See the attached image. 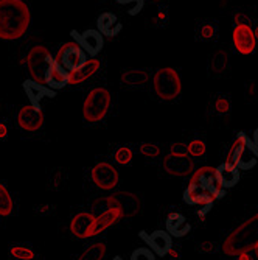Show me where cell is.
I'll list each match as a JSON object with an SVG mask.
<instances>
[{"label": "cell", "instance_id": "40", "mask_svg": "<svg viewBox=\"0 0 258 260\" xmlns=\"http://www.w3.org/2000/svg\"><path fill=\"white\" fill-rule=\"evenodd\" d=\"M253 35H255V39H258V27H256V30H253Z\"/></svg>", "mask_w": 258, "mask_h": 260}, {"label": "cell", "instance_id": "29", "mask_svg": "<svg viewBox=\"0 0 258 260\" xmlns=\"http://www.w3.org/2000/svg\"><path fill=\"white\" fill-rule=\"evenodd\" d=\"M114 160L117 164H120V165L131 164V160H132V151H131V148H128V147L117 148L115 153H114Z\"/></svg>", "mask_w": 258, "mask_h": 260}, {"label": "cell", "instance_id": "1", "mask_svg": "<svg viewBox=\"0 0 258 260\" xmlns=\"http://www.w3.org/2000/svg\"><path fill=\"white\" fill-rule=\"evenodd\" d=\"M30 8L23 0H0V39L22 38L30 27Z\"/></svg>", "mask_w": 258, "mask_h": 260}, {"label": "cell", "instance_id": "42", "mask_svg": "<svg viewBox=\"0 0 258 260\" xmlns=\"http://www.w3.org/2000/svg\"><path fill=\"white\" fill-rule=\"evenodd\" d=\"M115 260H122V258H120V257H117V258H115Z\"/></svg>", "mask_w": 258, "mask_h": 260}, {"label": "cell", "instance_id": "24", "mask_svg": "<svg viewBox=\"0 0 258 260\" xmlns=\"http://www.w3.org/2000/svg\"><path fill=\"white\" fill-rule=\"evenodd\" d=\"M104 254H106V245L101 242H95L83 251L78 260H103Z\"/></svg>", "mask_w": 258, "mask_h": 260}, {"label": "cell", "instance_id": "22", "mask_svg": "<svg viewBox=\"0 0 258 260\" xmlns=\"http://www.w3.org/2000/svg\"><path fill=\"white\" fill-rule=\"evenodd\" d=\"M98 30L101 35L114 36L122 30V23L114 13H103L98 17Z\"/></svg>", "mask_w": 258, "mask_h": 260}, {"label": "cell", "instance_id": "21", "mask_svg": "<svg viewBox=\"0 0 258 260\" xmlns=\"http://www.w3.org/2000/svg\"><path fill=\"white\" fill-rule=\"evenodd\" d=\"M183 201L190 206H205V204H213L215 200L205 190H202L201 187L190 182V185L187 187L183 192Z\"/></svg>", "mask_w": 258, "mask_h": 260}, {"label": "cell", "instance_id": "32", "mask_svg": "<svg viewBox=\"0 0 258 260\" xmlns=\"http://www.w3.org/2000/svg\"><path fill=\"white\" fill-rule=\"evenodd\" d=\"M131 260H156V254L150 248H137L131 254Z\"/></svg>", "mask_w": 258, "mask_h": 260}, {"label": "cell", "instance_id": "23", "mask_svg": "<svg viewBox=\"0 0 258 260\" xmlns=\"http://www.w3.org/2000/svg\"><path fill=\"white\" fill-rule=\"evenodd\" d=\"M148 78H150V75L143 69H131V70H128V72H125L122 75V81L125 84H129V86L145 84L148 81Z\"/></svg>", "mask_w": 258, "mask_h": 260}, {"label": "cell", "instance_id": "33", "mask_svg": "<svg viewBox=\"0 0 258 260\" xmlns=\"http://www.w3.org/2000/svg\"><path fill=\"white\" fill-rule=\"evenodd\" d=\"M140 153L146 157H157L160 154V147L156 144H150V142H145V144L140 145Z\"/></svg>", "mask_w": 258, "mask_h": 260}, {"label": "cell", "instance_id": "34", "mask_svg": "<svg viewBox=\"0 0 258 260\" xmlns=\"http://www.w3.org/2000/svg\"><path fill=\"white\" fill-rule=\"evenodd\" d=\"M215 111L219 114H227L230 111V100L226 97H218L215 100Z\"/></svg>", "mask_w": 258, "mask_h": 260}, {"label": "cell", "instance_id": "16", "mask_svg": "<svg viewBox=\"0 0 258 260\" xmlns=\"http://www.w3.org/2000/svg\"><path fill=\"white\" fill-rule=\"evenodd\" d=\"M215 178L223 188H232L240 181V169L230 162H223L215 169Z\"/></svg>", "mask_w": 258, "mask_h": 260}, {"label": "cell", "instance_id": "39", "mask_svg": "<svg viewBox=\"0 0 258 260\" xmlns=\"http://www.w3.org/2000/svg\"><path fill=\"white\" fill-rule=\"evenodd\" d=\"M47 210H50V207H49V206H44V207L38 209V212H47Z\"/></svg>", "mask_w": 258, "mask_h": 260}, {"label": "cell", "instance_id": "5", "mask_svg": "<svg viewBox=\"0 0 258 260\" xmlns=\"http://www.w3.org/2000/svg\"><path fill=\"white\" fill-rule=\"evenodd\" d=\"M87 59L89 58L86 52L77 42H65L55 56V61L62 69H65L67 72H75V70H78L81 66L86 64Z\"/></svg>", "mask_w": 258, "mask_h": 260}, {"label": "cell", "instance_id": "20", "mask_svg": "<svg viewBox=\"0 0 258 260\" xmlns=\"http://www.w3.org/2000/svg\"><path fill=\"white\" fill-rule=\"evenodd\" d=\"M192 226L187 221V218L182 214H170L165 223V231L176 239H182L185 235H189Z\"/></svg>", "mask_w": 258, "mask_h": 260}, {"label": "cell", "instance_id": "8", "mask_svg": "<svg viewBox=\"0 0 258 260\" xmlns=\"http://www.w3.org/2000/svg\"><path fill=\"white\" fill-rule=\"evenodd\" d=\"M90 178L97 187L103 188V190H112V188L119 184V172L112 164L100 162L93 165L90 170Z\"/></svg>", "mask_w": 258, "mask_h": 260}, {"label": "cell", "instance_id": "12", "mask_svg": "<svg viewBox=\"0 0 258 260\" xmlns=\"http://www.w3.org/2000/svg\"><path fill=\"white\" fill-rule=\"evenodd\" d=\"M233 44H235V49L241 55L253 53L256 47V39H255L253 30L247 23H237L235 25V30H233Z\"/></svg>", "mask_w": 258, "mask_h": 260}, {"label": "cell", "instance_id": "3", "mask_svg": "<svg viewBox=\"0 0 258 260\" xmlns=\"http://www.w3.org/2000/svg\"><path fill=\"white\" fill-rule=\"evenodd\" d=\"M110 106V93L104 87H97L90 90V93L84 100L83 115L87 123H98L101 122Z\"/></svg>", "mask_w": 258, "mask_h": 260}, {"label": "cell", "instance_id": "17", "mask_svg": "<svg viewBox=\"0 0 258 260\" xmlns=\"http://www.w3.org/2000/svg\"><path fill=\"white\" fill-rule=\"evenodd\" d=\"M44 84L47 87H50L52 90H58L62 89L64 86L68 84V72L64 70L53 58V61L50 62L49 69H47V74H45V81Z\"/></svg>", "mask_w": 258, "mask_h": 260}, {"label": "cell", "instance_id": "36", "mask_svg": "<svg viewBox=\"0 0 258 260\" xmlns=\"http://www.w3.org/2000/svg\"><path fill=\"white\" fill-rule=\"evenodd\" d=\"M198 251H199V252H204V254L215 252V251H216V245L212 243V242H205V243H201V245L198 246Z\"/></svg>", "mask_w": 258, "mask_h": 260}, {"label": "cell", "instance_id": "31", "mask_svg": "<svg viewBox=\"0 0 258 260\" xmlns=\"http://www.w3.org/2000/svg\"><path fill=\"white\" fill-rule=\"evenodd\" d=\"M187 148H189V154L193 156V157H201V156H204V154H205V150H207V147H205V144H204V140H199V139L192 140Z\"/></svg>", "mask_w": 258, "mask_h": 260}, {"label": "cell", "instance_id": "28", "mask_svg": "<svg viewBox=\"0 0 258 260\" xmlns=\"http://www.w3.org/2000/svg\"><path fill=\"white\" fill-rule=\"evenodd\" d=\"M10 255L14 257L16 260H33L36 257L30 248L22 246V245H13L10 248Z\"/></svg>", "mask_w": 258, "mask_h": 260}, {"label": "cell", "instance_id": "25", "mask_svg": "<svg viewBox=\"0 0 258 260\" xmlns=\"http://www.w3.org/2000/svg\"><path fill=\"white\" fill-rule=\"evenodd\" d=\"M13 198L8 192V188L5 184L0 182V215L2 217H8L13 214Z\"/></svg>", "mask_w": 258, "mask_h": 260}, {"label": "cell", "instance_id": "6", "mask_svg": "<svg viewBox=\"0 0 258 260\" xmlns=\"http://www.w3.org/2000/svg\"><path fill=\"white\" fill-rule=\"evenodd\" d=\"M52 61H53V58L45 47H34V49L30 50V53L27 56V66L30 70V75L33 77L34 81L44 84L47 69H49Z\"/></svg>", "mask_w": 258, "mask_h": 260}, {"label": "cell", "instance_id": "35", "mask_svg": "<svg viewBox=\"0 0 258 260\" xmlns=\"http://www.w3.org/2000/svg\"><path fill=\"white\" fill-rule=\"evenodd\" d=\"M170 153L177 154V156H189V148H187V145H183V144H173Z\"/></svg>", "mask_w": 258, "mask_h": 260}, {"label": "cell", "instance_id": "4", "mask_svg": "<svg viewBox=\"0 0 258 260\" xmlns=\"http://www.w3.org/2000/svg\"><path fill=\"white\" fill-rule=\"evenodd\" d=\"M153 86L157 97L162 100H174L180 95L182 90L179 74L171 67L159 69L153 77Z\"/></svg>", "mask_w": 258, "mask_h": 260}, {"label": "cell", "instance_id": "13", "mask_svg": "<svg viewBox=\"0 0 258 260\" xmlns=\"http://www.w3.org/2000/svg\"><path fill=\"white\" fill-rule=\"evenodd\" d=\"M70 231L78 239H89L95 235V215L89 212H80L72 221H70Z\"/></svg>", "mask_w": 258, "mask_h": 260}, {"label": "cell", "instance_id": "9", "mask_svg": "<svg viewBox=\"0 0 258 260\" xmlns=\"http://www.w3.org/2000/svg\"><path fill=\"white\" fill-rule=\"evenodd\" d=\"M140 237L146 242L150 249L159 257L168 255L173 249V237L167 231H154L151 234L142 232L140 234Z\"/></svg>", "mask_w": 258, "mask_h": 260}, {"label": "cell", "instance_id": "30", "mask_svg": "<svg viewBox=\"0 0 258 260\" xmlns=\"http://www.w3.org/2000/svg\"><path fill=\"white\" fill-rule=\"evenodd\" d=\"M215 35H216V27L213 25L212 22H204V23H201V27L198 30V38L199 39L208 41V39L215 38Z\"/></svg>", "mask_w": 258, "mask_h": 260}, {"label": "cell", "instance_id": "41", "mask_svg": "<svg viewBox=\"0 0 258 260\" xmlns=\"http://www.w3.org/2000/svg\"><path fill=\"white\" fill-rule=\"evenodd\" d=\"M253 251H255V255H256V258H258V245H256V246L253 248Z\"/></svg>", "mask_w": 258, "mask_h": 260}, {"label": "cell", "instance_id": "7", "mask_svg": "<svg viewBox=\"0 0 258 260\" xmlns=\"http://www.w3.org/2000/svg\"><path fill=\"white\" fill-rule=\"evenodd\" d=\"M192 184H196L198 187H201L202 190H205L213 200H219L226 195V188H223L215 178V169L212 167H202L199 169L193 178H192Z\"/></svg>", "mask_w": 258, "mask_h": 260}, {"label": "cell", "instance_id": "11", "mask_svg": "<svg viewBox=\"0 0 258 260\" xmlns=\"http://www.w3.org/2000/svg\"><path fill=\"white\" fill-rule=\"evenodd\" d=\"M17 123L25 131H30V133L39 131L44 123V114L41 108H36L33 105L22 106L17 114Z\"/></svg>", "mask_w": 258, "mask_h": 260}, {"label": "cell", "instance_id": "14", "mask_svg": "<svg viewBox=\"0 0 258 260\" xmlns=\"http://www.w3.org/2000/svg\"><path fill=\"white\" fill-rule=\"evenodd\" d=\"M163 169L173 176H185L193 170V162L189 156H177L170 153L163 159Z\"/></svg>", "mask_w": 258, "mask_h": 260}, {"label": "cell", "instance_id": "18", "mask_svg": "<svg viewBox=\"0 0 258 260\" xmlns=\"http://www.w3.org/2000/svg\"><path fill=\"white\" fill-rule=\"evenodd\" d=\"M123 215H125V212L122 210V207L109 206L104 212H101L98 217H95V235H98L103 231H106L107 228H110L114 223L119 221Z\"/></svg>", "mask_w": 258, "mask_h": 260}, {"label": "cell", "instance_id": "15", "mask_svg": "<svg viewBox=\"0 0 258 260\" xmlns=\"http://www.w3.org/2000/svg\"><path fill=\"white\" fill-rule=\"evenodd\" d=\"M23 89H25V93L30 100V105H33L36 108H39L45 99L55 97V92L50 87H47L45 84L38 83L34 80H28V81L23 83Z\"/></svg>", "mask_w": 258, "mask_h": 260}, {"label": "cell", "instance_id": "38", "mask_svg": "<svg viewBox=\"0 0 258 260\" xmlns=\"http://www.w3.org/2000/svg\"><path fill=\"white\" fill-rule=\"evenodd\" d=\"M8 137V128L5 123H0V140H4Z\"/></svg>", "mask_w": 258, "mask_h": 260}, {"label": "cell", "instance_id": "37", "mask_svg": "<svg viewBox=\"0 0 258 260\" xmlns=\"http://www.w3.org/2000/svg\"><path fill=\"white\" fill-rule=\"evenodd\" d=\"M237 260H255L252 255H250V251H244V252H240Z\"/></svg>", "mask_w": 258, "mask_h": 260}, {"label": "cell", "instance_id": "10", "mask_svg": "<svg viewBox=\"0 0 258 260\" xmlns=\"http://www.w3.org/2000/svg\"><path fill=\"white\" fill-rule=\"evenodd\" d=\"M72 36L77 39V44L89 56H97L103 50V35L98 30H86L84 33L72 31Z\"/></svg>", "mask_w": 258, "mask_h": 260}, {"label": "cell", "instance_id": "2", "mask_svg": "<svg viewBox=\"0 0 258 260\" xmlns=\"http://www.w3.org/2000/svg\"><path fill=\"white\" fill-rule=\"evenodd\" d=\"M258 245V214L240 224L223 243V249L229 255H237L250 251Z\"/></svg>", "mask_w": 258, "mask_h": 260}, {"label": "cell", "instance_id": "26", "mask_svg": "<svg viewBox=\"0 0 258 260\" xmlns=\"http://www.w3.org/2000/svg\"><path fill=\"white\" fill-rule=\"evenodd\" d=\"M256 162H258V159L244 147V150L241 151V154L238 156V159L235 160V167L237 169H243V170H250L252 167H255L256 165Z\"/></svg>", "mask_w": 258, "mask_h": 260}, {"label": "cell", "instance_id": "19", "mask_svg": "<svg viewBox=\"0 0 258 260\" xmlns=\"http://www.w3.org/2000/svg\"><path fill=\"white\" fill-rule=\"evenodd\" d=\"M100 69V61L97 58H90L86 61L84 66H81L75 72H68V84H81L92 78L98 72Z\"/></svg>", "mask_w": 258, "mask_h": 260}, {"label": "cell", "instance_id": "27", "mask_svg": "<svg viewBox=\"0 0 258 260\" xmlns=\"http://www.w3.org/2000/svg\"><path fill=\"white\" fill-rule=\"evenodd\" d=\"M227 67V55L224 52H216L210 58V69L213 70L215 74L224 72Z\"/></svg>", "mask_w": 258, "mask_h": 260}]
</instances>
